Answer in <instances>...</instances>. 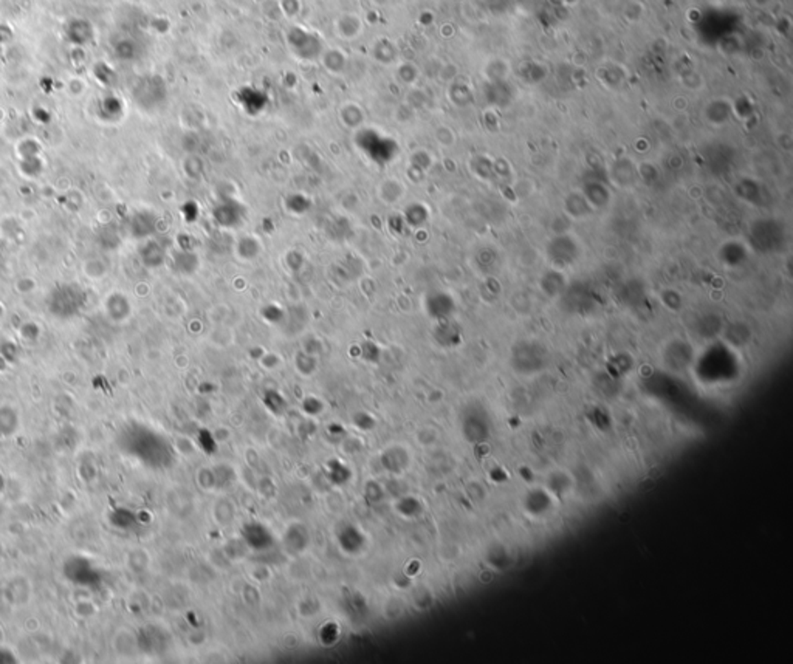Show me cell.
Returning <instances> with one entry per match:
<instances>
[{"label": "cell", "instance_id": "6da1fadb", "mask_svg": "<svg viewBox=\"0 0 793 664\" xmlns=\"http://www.w3.org/2000/svg\"><path fill=\"white\" fill-rule=\"evenodd\" d=\"M578 254L579 250L577 241L572 237H568V235L555 237L553 240H550V244L547 245V256L550 259V262L555 265L556 270L566 268L568 265H572L578 259Z\"/></svg>", "mask_w": 793, "mask_h": 664}, {"label": "cell", "instance_id": "3957f363", "mask_svg": "<svg viewBox=\"0 0 793 664\" xmlns=\"http://www.w3.org/2000/svg\"><path fill=\"white\" fill-rule=\"evenodd\" d=\"M566 287L564 276L558 271H549V273L542 277V288L546 289L547 294H560Z\"/></svg>", "mask_w": 793, "mask_h": 664}, {"label": "cell", "instance_id": "7a4b0ae2", "mask_svg": "<svg viewBox=\"0 0 793 664\" xmlns=\"http://www.w3.org/2000/svg\"><path fill=\"white\" fill-rule=\"evenodd\" d=\"M752 240L761 251H772L783 245V229L774 222H759L752 229Z\"/></svg>", "mask_w": 793, "mask_h": 664}, {"label": "cell", "instance_id": "277c9868", "mask_svg": "<svg viewBox=\"0 0 793 664\" xmlns=\"http://www.w3.org/2000/svg\"><path fill=\"white\" fill-rule=\"evenodd\" d=\"M566 208L567 213L573 217H581L589 213V204H587V202L583 200V198H577V200H575V197H571L566 202Z\"/></svg>", "mask_w": 793, "mask_h": 664}]
</instances>
